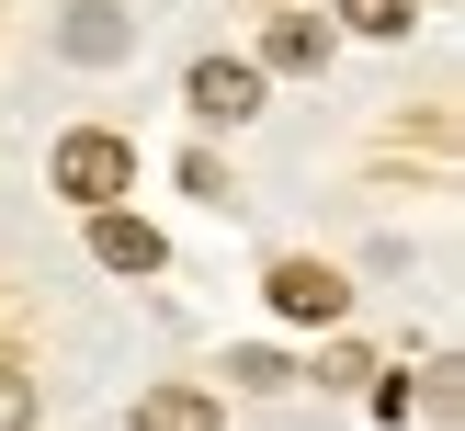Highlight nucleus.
<instances>
[{
    "label": "nucleus",
    "instance_id": "f257e3e1",
    "mask_svg": "<svg viewBox=\"0 0 465 431\" xmlns=\"http://www.w3.org/2000/svg\"><path fill=\"white\" fill-rule=\"evenodd\" d=\"M45 171H57V193H68V204H114V193H136V148H125L114 125L57 136V159H45Z\"/></svg>",
    "mask_w": 465,
    "mask_h": 431
},
{
    "label": "nucleus",
    "instance_id": "f03ea898",
    "mask_svg": "<svg viewBox=\"0 0 465 431\" xmlns=\"http://www.w3.org/2000/svg\"><path fill=\"white\" fill-rule=\"evenodd\" d=\"M262 295H272V318H295V329H330V318L352 307V284H341L330 261H272Z\"/></svg>",
    "mask_w": 465,
    "mask_h": 431
},
{
    "label": "nucleus",
    "instance_id": "7ed1b4c3",
    "mask_svg": "<svg viewBox=\"0 0 465 431\" xmlns=\"http://www.w3.org/2000/svg\"><path fill=\"white\" fill-rule=\"evenodd\" d=\"M182 103H193L204 125H250V113H262V68L250 57H204L193 80H182Z\"/></svg>",
    "mask_w": 465,
    "mask_h": 431
},
{
    "label": "nucleus",
    "instance_id": "20e7f679",
    "mask_svg": "<svg viewBox=\"0 0 465 431\" xmlns=\"http://www.w3.org/2000/svg\"><path fill=\"white\" fill-rule=\"evenodd\" d=\"M91 261H103V272H159L171 250H159V227H148V216H125V204H91Z\"/></svg>",
    "mask_w": 465,
    "mask_h": 431
},
{
    "label": "nucleus",
    "instance_id": "39448f33",
    "mask_svg": "<svg viewBox=\"0 0 465 431\" xmlns=\"http://www.w3.org/2000/svg\"><path fill=\"white\" fill-rule=\"evenodd\" d=\"M57 45H68V57H80V68H114V57H125V45H136V23H125V12H103V0H80V12L57 23Z\"/></svg>",
    "mask_w": 465,
    "mask_h": 431
},
{
    "label": "nucleus",
    "instance_id": "423d86ee",
    "mask_svg": "<svg viewBox=\"0 0 465 431\" xmlns=\"http://www.w3.org/2000/svg\"><path fill=\"white\" fill-rule=\"evenodd\" d=\"M262 57H272V68H330V23H318V12H295V0H272Z\"/></svg>",
    "mask_w": 465,
    "mask_h": 431
},
{
    "label": "nucleus",
    "instance_id": "0eeeda50",
    "mask_svg": "<svg viewBox=\"0 0 465 431\" xmlns=\"http://www.w3.org/2000/svg\"><path fill=\"white\" fill-rule=\"evenodd\" d=\"M136 431H216V397L204 386H148L136 397Z\"/></svg>",
    "mask_w": 465,
    "mask_h": 431
},
{
    "label": "nucleus",
    "instance_id": "6e6552de",
    "mask_svg": "<svg viewBox=\"0 0 465 431\" xmlns=\"http://www.w3.org/2000/svg\"><path fill=\"white\" fill-rule=\"evenodd\" d=\"M341 23H352V34H409L420 0H341Z\"/></svg>",
    "mask_w": 465,
    "mask_h": 431
},
{
    "label": "nucleus",
    "instance_id": "1a4fd4ad",
    "mask_svg": "<svg viewBox=\"0 0 465 431\" xmlns=\"http://www.w3.org/2000/svg\"><path fill=\"white\" fill-rule=\"evenodd\" d=\"M23 420H35V375L0 352V431H23Z\"/></svg>",
    "mask_w": 465,
    "mask_h": 431
},
{
    "label": "nucleus",
    "instance_id": "9d476101",
    "mask_svg": "<svg viewBox=\"0 0 465 431\" xmlns=\"http://www.w3.org/2000/svg\"><path fill=\"white\" fill-rule=\"evenodd\" d=\"M262 12H272V0H262Z\"/></svg>",
    "mask_w": 465,
    "mask_h": 431
}]
</instances>
